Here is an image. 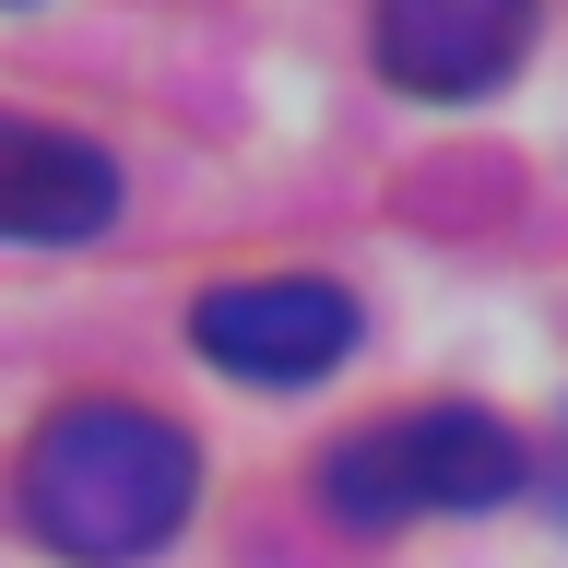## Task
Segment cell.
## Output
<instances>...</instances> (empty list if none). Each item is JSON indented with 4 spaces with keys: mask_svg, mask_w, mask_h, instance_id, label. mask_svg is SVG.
<instances>
[{
    "mask_svg": "<svg viewBox=\"0 0 568 568\" xmlns=\"http://www.w3.org/2000/svg\"><path fill=\"white\" fill-rule=\"evenodd\" d=\"M190 497H202V450L154 403H60L24 438V532L71 568H131L178 545Z\"/></svg>",
    "mask_w": 568,
    "mask_h": 568,
    "instance_id": "obj_1",
    "label": "cell"
},
{
    "mask_svg": "<svg viewBox=\"0 0 568 568\" xmlns=\"http://www.w3.org/2000/svg\"><path fill=\"white\" fill-rule=\"evenodd\" d=\"M521 438L474 403H415V415H379L320 450V509L344 532H403V521H450V509H497L521 497Z\"/></svg>",
    "mask_w": 568,
    "mask_h": 568,
    "instance_id": "obj_2",
    "label": "cell"
},
{
    "mask_svg": "<svg viewBox=\"0 0 568 568\" xmlns=\"http://www.w3.org/2000/svg\"><path fill=\"white\" fill-rule=\"evenodd\" d=\"M190 344L248 390H296V379H332L355 355V296L320 273H237L190 308Z\"/></svg>",
    "mask_w": 568,
    "mask_h": 568,
    "instance_id": "obj_3",
    "label": "cell"
},
{
    "mask_svg": "<svg viewBox=\"0 0 568 568\" xmlns=\"http://www.w3.org/2000/svg\"><path fill=\"white\" fill-rule=\"evenodd\" d=\"M367 48H379V71L403 95L462 106L486 83H509V60L532 48V0H379Z\"/></svg>",
    "mask_w": 568,
    "mask_h": 568,
    "instance_id": "obj_4",
    "label": "cell"
},
{
    "mask_svg": "<svg viewBox=\"0 0 568 568\" xmlns=\"http://www.w3.org/2000/svg\"><path fill=\"white\" fill-rule=\"evenodd\" d=\"M119 225V166H106L83 131H48V119H0V237L24 248H71Z\"/></svg>",
    "mask_w": 568,
    "mask_h": 568,
    "instance_id": "obj_5",
    "label": "cell"
}]
</instances>
